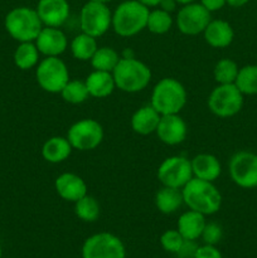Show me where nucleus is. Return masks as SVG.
Here are the masks:
<instances>
[{
    "label": "nucleus",
    "mask_w": 257,
    "mask_h": 258,
    "mask_svg": "<svg viewBox=\"0 0 257 258\" xmlns=\"http://www.w3.org/2000/svg\"><path fill=\"white\" fill-rule=\"evenodd\" d=\"M184 204L191 211L203 216H212L219 212L222 207V194L213 181L193 178L183 189Z\"/></svg>",
    "instance_id": "nucleus-1"
},
{
    "label": "nucleus",
    "mask_w": 257,
    "mask_h": 258,
    "mask_svg": "<svg viewBox=\"0 0 257 258\" xmlns=\"http://www.w3.org/2000/svg\"><path fill=\"white\" fill-rule=\"evenodd\" d=\"M149 9L138 0H125L112 12L111 28L117 35L130 38L146 29Z\"/></svg>",
    "instance_id": "nucleus-2"
},
{
    "label": "nucleus",
    "mask_w": 257,
    "mask_h": 258,
    "mask_svg": "<svg viewBox=\"0 0 257 258\" xmlns=\"http://www.w3.org/2000/svg\"><path fill=\"white\" fill-rule=\"evenodd\" d=\"M188 93L183 83L173 77L161 78L151 91L150 105L164 115L179 113L186 105Z\"/></svg>",
    "instance_id": "nucleus-3"
},
{
    "label": "nucleus",
    "mask_w": 257,
    "mask_h": 258,
    "mask_svg": "<svg viewBox=\"0 0 257 258\" xmlns=\"http://www.w3.org/2000/svg\"><path fill=\"white\" fill-rule=\"evenodd\" d=\"M116 88L126 93H138L145 90L151 81L149 66L134 57H121L112 71Z\"/></svg>",
    "instance_id": "nucleus-4"
},
{
    "label": "nucleus",
    "mask_w": 257,
    "mask_h": 258,
    "mask_svg": "<svg viewBox=\"0 0 257 258\" xmlns=\"http://www.w3.org/2000/svg\"><path fill=\"white\" fill-rule=\"evenodd\" d=\"M7 32L13 39L22 42H34L44 27L37 10L28 7H18L10 10L4 20Z\"/></svg>",
    "instance_id": "nucleus-5"
},
{
    "label": "nucleus",
    "mask_w": 257,
    "mask_h": 258,
    "mask_svg": "<svg viewBox=\"0 0 257 258\" xmlns=\"http://www.w3.org/2000/svg\"><path fill=\"white\" fill-rule=\"evenodd\" d=\"M243 93L234 83L217 85L208 96V108L214 116L229 118L237 115L243 107Z\"/></svg>",
    "instance_id": "nucleus-6"
},
{
    "label": "nucleus",
    "mask_w": 257,
    "mask_h": 258,
    "mask_svg": "<svg viewBox=\"0 0 257 258\" xmlns=\"http://www.w3.org/2000/svg\"><path fill=\"white\" fill-rule=\"evenodd\" d=\"M35 78L43 91L60 93L70 81V71L59 57H44L35 67Z\"/></svg>",
    "instance_id": "nucleus-7"
},
{
    "label": "nucleus",
    "mask_w": 257,
    "mask_h": 258,
    "mask_svg": "<svg viewBox=\"0 0 257 258\" xmlns=\"http://www.w3.org/2000/svg\"><path fill=\"white\" fill-rule=\"evenodd\" d=\"M112 25V12L107 4L87 2L80 13V27L82 33L93 38L102 37Z\"/></svg>",
    "instance_id": "nucleus-8"
},
{
    "label": "nucleus",
    "mask_w": 257,
    "mask_h": 258,
    "mask_svg": "<svg viewBox=\"0 0 257 258\" xmlns=\"http://www.w3.org/2000/svg\"><path fill=\"white\" fill-rule=\"evenodd\" d=\"M156 175L161 185L183 189L193 179L190 159L183 155L169 156L161 161Z\"/></svg>",
    "instance_id": "nucleus-9"
},
{
    "label": "nucleus",
    "mask_w": 257,
    "mask_h": 258,
    "mask_svg": "<svg viewBox=\"0 0 257 258\" xmlns=\"http://www.w3.org/2000/svg\"><path fill=\"white\" fill-rule=\"evenodd\" d=\"M103 136V127L98 121L93 118H82L68 128L66 138L76 150L91 151L101 145Z\"/></svg>",
    "instance_id": "nucleus-10"
},
{
    "label": "nucleus",
    "mask_w": 257,
    "mask_h": 258,
    "mask_svg": "<svg viewBox=\"0 0 257 258\" xmlns=\"http://www.w3.org/2000/svg\"><path fill=\"white\" fill-rule=\"evenodd\" d=\"M126 249L117 236L100 232L88 237L82 244V258H125Z\"/></svg>",
    "instance_id": "nucleus-11"
},
{
    "label": "nucleus",
    "mask_w": 257,
    "mask_h": 258,
    "mask_svg": "<svg viewBox=\"0 0 257 258\" xmlns=\"http://www.w3.org/2000/svg\"><path fill=\"white\" fill-rule=\"evenodd\" d=\"M229 176L239 188H257V155L251 151H238L228 164Z\"/></svg>",
    "instance_id": "nucleus-12"
},
{
    "label": "nucleus",
    "mask_w": 257,
    "mask_h": 258,
    "mask_svg": "<svg viewBox=\"0 0 257 258\" xmlns=\"http://www.w3.org/2000/svg\"><path fill=\"white\" fill-rule=\"evenodd\" d=\"M212 13L201 3H189L181 5L175 17V24L179 32L185 35L203 34L204 29L212 20Z\"/></svg>",
    "instance_id": "nucleus-13"
},
{
    "label": "nucleus",
    "mask_w": 257,
    "mask_h": 258,
    "mask_svg": "<svg viewBox=\"0 0 257 258\" xmlns=\"http://www.w3.org/2000/svg\"><path fill=\"white\" fill-rule=\"evenodd\" d=\"M155 134L161 143L169 146H175L186 139L188 126L179 113L164 115L160 117Z\"/></svg>",
    "instance_id": "nucleus-14"
},
{
    "label": "nucleus",
    "mask_w": 257,
    "mask_h": 258,
    "mask_svg": "<svg viewBox=\"0 0 257 258\" xmlns=\"http://www.w3.org/2000/svg\"><path fill=\"white\" fill-rule=\"evenodd\" d=\"M34 43L44 57H59L68 48L66 34L59 28L54 27H43Z\"/></svg>",
    "instance_id": "nucleus-15"
},
{
    "label": "nucleus",
    "mask_w": 257,
    "mask_h": 258,
    "mask_svg": "<svg viewBox=\"0 0 257 258\" xmlns=\"http://www.w3.org/2000/svg\"><path fill=\"white\" fill-rule=\"evenodd\" d=\"M35 10L44 27L60 28L71 14L68 0H39Z\"/></svg>",
    "instance_id": "nucleus-16"
},
{
    "label": "nucleus",
    "mask_w": 257,
    "mask_h": 258,
    "mask_svg": "<svg viewBox=\"0 0 257 258\" xmlns=\"http://www.w3.org/2000/svg\"><path fill=\"white\" fill-rule=\"evenodd\" d=\"M54 188L58 196L70 203H76L78 199L88 194L86 181L75 173H63L58 175L54 181Z\"/></svg>",
    "instance_id": "nucleus-17"
},
{
    "label": "nucleus",
    "mask_w": 257,
    "mask_h": 258,
    "mask_svg": "<svg viewBox=\"0 0 257 258\" xmlns=\"http://www.w3.org/2000/svg\"><path fill=\"white\" fill-rule=\"evenodd\" d=\"M204 40L212 48H227L234 39V30L228 22L222 19H212L203 32Z\"/></svg>",
    "instance_id": "nucleus-18"
},
{
    "label": "nucleus",
    "mask_w": 257,
    "mask_h": 258,
    "mask_svg": "<svg viewBox=\"0 0 257 258\" xmlns=\"http://www.w3.org/2000/svg\"><path fill=\"white\" fill-rule=\"evenodd\" d=\"M193 178L207 181H216L222 173V165L218 158L212 154H198L190 159Z\"/></svg>",
    "instance_id": "nucleus-19"
},
{
    "label": "nucleus",
    "mask_w": 257,
    "mask_h": 258,
    "mask_svg": "<svg viewBox=\"0 0 257 258\" xmlns=\"http://www.w3.org/2000/svg\"><path fill=\"white\" fill-rule=\"evenodd\" d=\"M161 115L151 105L141 106L131 116V128L139 135H150L156 131Z\"/></svg>",
    "instance_id": "nucleus-20"
},
{
    "label": "nucleus",
    "mask_w": 257,
    "mask_h": 258,
    "mask_svg": "<svg viewBox=\"0 0 257 258\" xmlns=\"http://www.w3.org/2000/svg\"><path fill=\"white\" fill-rule=\"evenodd\" d=\"M86 87H87L90 97L95 98H106L116 88L115 80H113L112 72H105V71L93 70L85 80Z\"/></svg>",
    "instance_id": "nucleus-21"
},
{
    "label": "nucleus",
    "mask_w": 257,
    "mask_h": 258,
    "mask_svg": "<svg viewBox=\"0 0 257 258\" xmlns=\"http://www.w3.org/2000/svg\"><path fill=\"white\" fill-rule=\"evenodd\" d=\"M206 223V216L189 209L179 217L176 229L180 232V234L186 241H197L201 238Z\"/></svg>",
    "instance_id": "nucleus-22"
},
{
    "label": "nucleus",
    "mask_w": 257,
    "mask_h": 258,
    "mask_svg": "<svg viewBox=\"0 0 257 258\" xmlns=\"http://www.w3.org/2000/svg\"><path fill=\"white\" fill-rule=\"evenodd\" d=\"M72 145L67 138L52 136L42 146V156L50 164H59L67 160L72 154Z\"/></svg>",
    "instance_id": "nucleus-23"
},
{
    "label": "nucleus",
    "mask_w": 257,
    "mask_h": 258,
    "mask_svg": "<svg viewBox=\"0 0 257 258\" xmlns=\"http://www.w3.org/2000/svg\"><path fill=\"white\" fill-rule=\"evenodd\" d=\"M155 207L163 214H173L184 204L181 189L161 186L155 194Z\"/></svg>",
    "instance_id": "nucleus-24"
},
{
    "label": "nucleus",
    "mask_w": 257,
    "mask_h": 258,
    "mask_svg": "<svg viewBox=\"0 0 257 258\" xmlns=\"http://www.w3.org/2000/svg\"><path fill=\"white\" fill-rule=\"evenodd\" d=\"M39 55L40 53L34 42H22L15 49L13 59L19 70L28 71L37 67L39 63Z\"/></svg>",
    "instance_id": "nucleus-25"
},
{
    "label": "nucleus",
    "mask_w": 257,
    "mask_h": 258,
    "mask_svg": "<svg viewBox=\"0 0 257 258\" xmlns=\"http://www.w3.org/2000/svg\"><path fill=\"white\" fill-rule=\"evenodd\" d=\"M97 38H93L86 33H80L72 39L70 44L71 53L73 57L82 62L91 60L95 52L97 50Z\"/></svg>",
    "instance_id": "nucleus-26"
},
{
    "label": "nucleus",
    "mask_w": 257,
    "mask_h": 258,
    "mask_svg": "<svg viewBox=\"0 0 257 258\" xmlns=\"http://www.w3.org/2000/svg\"><path fill=\"white\" fill-rule=\"evenodd\" d=\"M75 204V214L77 216L78 219L86 223H92L96 222L100 217L101 208L100 203L95 197L86 194L81 199H78Z\"/></svg>",
    "instance_id": "nucleus-27"
},
{
    "label": "nucleus",
    "mask_w": 257,
    "mask_h": 258,
    "mask_svg": "<svg viewBox=\"0 0 257 258\" xmlns=\"http://www.w3.org/2000/svg\"><path fill=\"white\" fill-rule=\"evenodd\" d=\"M174 24V18L171 17V13L156 8L149 12L148 23H146V29L153 34H165L171 29Z\"/></svg>",
    "instance_id": "nucleus-28"
},
{
    "label": "nucleus",
    "mask_w": 257,
    "mask_h": 258,
    "mask_svg": "<svg viewBox=\"0 0 257 258\" xmlns=\"http://www.w3.org/2000/svg\"><path fill=\"white\" fill-rule=\"evenodd\" d=\"M120 54L111 47H98L93 57L91 58V66L96 71L112 72L120 60Z\"/></svg>",
    "instance_id": "nucleus-29"
},
{
    "label": "nucleus",
    "mask_w": 257,
    "mask_h": 258,
    "mask_svg": "<svg viewBox=\"0 0 257 258\" xmlns=\"http://www.w3.org/2000/svg\"><path fill=\"white\" fill-rule=\"evenodd\" d=\"M239 67L231 58H222L213 68V77L218 85H231L236 82Z\"/></svg>",
    "instance_id": "nucleus-30"
},
{
    "label": "nucleus",
    "mask_w": 257,
    "mask_h": 258,
    "mask_svg": "<svg viewBox=\"0 0 257 258\" xmlns=\"http://www.w3.org/2000/svg\"><path fill=\"white\" fill-rule=\"evenodd\" d=\"M234 85L244 95H257V64L239 68Z\"/></svg>",
    "instance_id": "nucleus-31"
},
{
    "label": "nucleus",
    "mask_w": 257,
    "mask_h": 258,
    "mask_svg": "<svg viewBox=\"0 0 257 258\" xmlns=\"http://www.w3.org/2000/svg\"><path fill=\"white\" fill-rule=\"evenodd\" d=\"M59 95L62 96L66 102L71 103V105H80V103H83L90 97L85 81L80 80L68 81L65 87H63V90L60 91Z\"/></svg>",
    "instance_id": "nucleus-32"
},
{
    "label": "nucleus",
    "mask_w": 257,
    "mask_h": 258,
    "mask_svg": "<svg viewBox=\"0 0 257 258\" xmlns=\"http://www.w3.org/2000/svg\"><path fill=\"white\" fill-rule=\"evenodd\" d=\"M184 242L185 239L178 229H168L160 236L161 247L164 248V251L169 252V253H178Z\"/></svg>",
    "instance_id": "nucleus-33"
},
{
    "label": "nucleus",
    "mask_w": 257,
    "mask_h": 258,
    "mask_svg": "<svg viewBox=\"0 0 257 258\" xmlns=\"http://www.w3.org/2000/svg\"><path fill=\"white\" fill-rule=\"evenodd\" d=\"M222 237H223L222 227L218 223H216V222H209V223H206V227H204L201 238L203 239L204 244L216 246L217 243L221 242Z\"/></svg>",
    "instance_id": "nucleus-34"
},
{
    "label": "nucleus",
    "mask_w": 257,
    "mask_h": 258,
    "mask_svg": "<svg viewBox=\"0 0 257 258\" xmlns=\"http://www.w3.org/2000/svg\"><path fill=\"white\" fill-rule=\"evenodd\" d=\"M194 258H223V256L216 246L203 244V246L198 247Z\"/></svg>",
    "instance_id": "nucleus-35"
},
{
    "label": "nucleus",
    "mask_w": 257,
    "mask_h": 258,
    "mask_svg": "<svg viewBox=\"0 0 257 258\" xmlns=\"http://www.w3.org/2000/svg\"><path fill=\"white\" fill-rule=\"evenodd\" d=\"M199 246H197L196 241H186L183 243L181 248L179 249V252L176 253V256L179 258H194L197 249Z\"/></svg>",
    "instance_id": "nucleus-36"
},
{
    "label": "nucleus",
    "mask_w": 257,
    "mask_h": 258,
    "mask_svg": "<svg viewBox=\"0 0 257 258\" xmlns=\"http://www.w3.org/2000/svg\"><path fill=\"white\" fill-rule=\"evenodd\" d=\"M199 3L211 13L218 12L224 5H227L226 0H199Z\"/></svg>",
    "instance_id": "nucleus-37"
},
{
    "label": "nucleus",
    "mask_w": 257,
    "mask_h": 258,
    "mask_svg": "<svg viewBox=\"0 0 257 258\" xmlns=\"http://www.w3.org/2000/svg\"><path fill=\"white\" fill-rule=\"evenodd\" d=\"M176 5H179V4L175 2V0H161V3L159 4V8L163 10H165V12L173 13L174 10H175Z\"/></svg>",
    "instance_id": "nucleus-38"
},
{
    "label": "nucleus",
    "mask_w": 257,
    "mask_h": 258,
    "mask_svg": "<svg viewBox=\"0 0 257 258\" xmlns=\"http://www.w3.org/2000/svg\"><path fill=\"white\" fill-rule=\"evenodd\" d=\"M248 2L249 0H226V4L231 8H242Z\"/></svg>",
    "instance_id": "nucleus-39"
},
{
    "label": "nucleus",
    "mask_w": 257,
    "mask_h": 258,
    "mask_svg": "<svg viewBox=\"0 0 257 258\" xmlns=\"http://www.w3.org/2000/svg\"><path fill=\"white\" fill-rule=\"evenodd\" d=\"M138 2H140L141 4H144L145 7H148L149 9H150V8L159 7V4L161 3V0H138Z\"/></svg>",
    "instance_id": "nucleus-40"
},
{
    "label": "nucleus",
    "mask_w": 257,
    "mask_h": 258,
    "mask_svg": "<svg viewBox=\"0 0 257 258\" xmlns=\"http://www.w3.org/2000/svg\"><path fill=\"white\" fill-rule=\"evenodd\" d=\"M179 5H184V4H189V3H194L197 0H175Z\"/></svg>",
    "instance_id": "nucleus-41"
},
{
    "label": "nucleus",
    "mask_w": 257,
    "mask_h": 258,
    "mask_svg": "<svg viewBox=\"0 0 257 258\" xmlns=\"http://www.w3.org/2000/svg\"><path fill=\"white\" fill-rule=\"evenodd\" d=\"M87 2H95V3H102V4H108L112 0H87Z\"/></svg>",
    "instance_id": "nucleus-42"
},
{
    "label": "nucleus",
    "mask_w": 257,
    "mask_h": 258,
    "mask_svg": "<svg viewBox=\"0 0 257 258\" xmlns=\"http://www.w3.org/2000/svg\"><path fill=\"white\" fill-rule=\"evenodd\" d=\"M2 254H3V251H2V247H0V258H2Z\"/></svg>",
    "instance_id": "nucleus-43"
}]
</instances>
